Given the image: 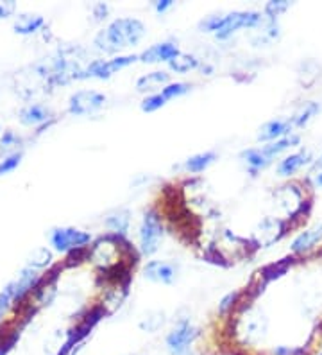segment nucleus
Here are the masks:
<instances>
[{"label": "nucleus", "instance_id": "412c9836", "mask_svg": "<svg viewBox=\"0 0 322 355\" xmlns=\"http://www.w3.org/2000/svg\"><path fill=\"white\" fill-rule=\"evenodd\" d=\"M168 67L176 74H186L190 70L199 69V60L195 56H192V54H183V52H179L174 60L168 61Z\"/></svg>", "mask_w": 322, "mask_h": 355}, {"label": "nucleus", "instance_id": "bb28decb", "mask_svg": "<svg viewBox=\"0 0 322 355\" xmlns=\"http://www.w3.org/2000/svg\"><path fill=\"white\" fill-rule=\"evenodd\" d=\"M13 296H15V286H13V282H11V284L6 286V289L0 293V320L4 318L6 311H8V307L11 305V302H13Z\"/></svg>", "mask_w": 322, "mask_h": 355}, {"label": "nucleus", "instance_id": "c756f323", "mask_svg": "<svg viewBox=\"0 0 322 355\" xmlns=\"http://www.w3.org/2000/svg\"><path fill=\"white\" fill-rule=\"evenodd\" d=\"M220 22H222V17H208L206 20H202L201 24H199V27H201L204 33H217V29H219Z\"/></svg>", "mask_w": 322, "mask_h": 355}, {"label": "nucleus", "instance_id": "0eeeda50", "mask_svg": "<svg viewBox=\"0 0 322 355\" xmlns=\"http://www.w3.org/2000/svg\"><path fill=\"white\" fill-rule=\"evenodd\" d=\"M106 104V96L95 90H79L69 101V112L75 117H86L99 112Z\"/></svg>", "mask_w": 322, "mask_h": 355}, {"label": "nucleus", "instance_id": "b1692460", "mask_svg": "<svg viewBox=\"0 0 322 355\" xmlns=\"http://www.w3.org/2000/svg\"><path fill=\"white\" fill-rule=\"evenodd\" d=\"M165 104H167V99L161 96V92H156V94H150L149 97H145V99L142 101L140 108H142V112L145 113H152V112H158L159 108H163Z\"/></svg>", "mask_w": 322, "mask_h": 355}, {"label": "nucleus", "instance_id": "7c9ffc66", "mask_svg": "<svg viewBox=\"0 0 322 355\" xmlns=\"http://www.w3.org/2000/svg\"><path fill=\"white\" fill-rule=\"evenodd\" d=\"M310 182L314 183L315 189H322V156L321 160L315 162L314 169L310 173Z\"/></svg>", "mask_w": 322, "mask_h": 355}, {"label": "nucleus", "instance_id": "a211bd4d", "mask_svg": "<svg viewBox=\"0 0 322 355\" xmlns=\"http://www.w3.org/2000/svg\"><path fill=\"white\" fill-rule=\"evenodd\" d=\"M45 20H43L42 15H20L15 22L13 29L18 35H33L38 29H42Z\"/></svg>", "mask_w": 322, "mask_h": 355}, {"label": "nucleus", "instance_id": "f03ea898", "mask_svg": "<svg viewBox=\"0 0 322 355\" xmlns=\"http://www.w3.org/2000/svg\"><path fill=\"white\" fill-rule=\"evenodd\" d=\"M197 336L199 330L192 325V321L185 318L177 321L176 327L167 334L165 347L170 355H190Z\"/></svg>", "mask_w": 322, "mask_h": 355}, {"label": "nucleus", "instance_id": "473e14b6", "mask_svg": "<svg viewBox=\"0 0 322 355\" xmlns=\"http://www.w3.org/2000/svg\"><path fill=\"white\" fill-rule=\"evenodd\" d=\"M235 300H236V293H229V295L222 300V304H220L219 311L222 312V314H224V312L228 311V309L231 307L233 304H235Z\"/></svg>", "mask_w": 322, "mask_h": 355}, {"label": "nucleus", "instance_id": "2f4dec72", "mask_svg": "<svg viewBox=\"0 0 322 355\" xmlns=\"http://www.w3.org/2000/svg\"><path fill=\"white\" fill-rule=\"evenodd\" d=\"M15 9H17V4L15 2H0V18H8L15 13Z\"/></svg>", "mask_w": 322, "mask_h": 355}, {"label": "nucleus", "instance_id": "2eb2a0df", "mask_svg": "<svg viewBox=\"0 0 322 355\" xmlns=\"http://www.w3.org/2000/svg\"><path fill=\"white\" fill-rule=\"evenodd\" d=\"M170 81V74L163 72V70H158V72H150V74L142 76V78L136 81V90L138 92H156L163 90L165 87Z\"/></svg>", "mask_w": 322, "mask_h": 355}, {"label": "nucleus", "instance_id": "9d476101", "mask_svg": "<svg viewBox=\"0 0 322 355\" xmlns=\"http://www.w3.org/2000/svg\"><path fill=\"white\" fill-rule=\"evenodd\" d=\"M292 130L294 126L290 121H269L260 128L256 139L258 142L271 144L279 139H283V137H288V135H292Z\"/></svg>", "mask_w": 322, "mask_h": 355}, {"label": "nucleus", "instance_id": "dca6fc26", "mask_svg": "<svg viewBox=\"0 0 322 355\" xmlns=\"http://www.w3.org/2000/svg\"><path fill=\"white\" fill-rule=\"evenodd\" d=\"M240 156H242V160L247 164V167H249V171H251V174H253V176H256V173L267 169V167L272 164V160H269V158L263 155L262 148L245 149V151L242 153Z\"/></svg>", "mask_w": 322, "mask_h": 355}, {"label": "nucleus", "instance_id": "7ed1b4c3", "mask_svg": "<svg viewBox=\"0 0 322 355\" xmlns=\"http://www.w3.org/2000/svg\"><path fill=\"white\" fill-rule=\"evenodd\" d=\"M262 24L263 17L258 11H233V13L222 17V22L215 33V38L228 40L240 29H256Z\"/></svg>", "mask_w": 322, "mask_h": 355}, {"label": "nucleus", "instance_id": "4468645a", "mask_svg": "<svg viewBox=\"0 0 322 355\" xmlns=\"http://www.w3.org/2000/svg\"><path fill=\"white\" fill-rule=\"evenodd\" d=\"M51 110L43 104H29L21 110L18 119L24 126H39L43 122H47L51 119Z\"/></svg>", "mask_w": 322, "mask_h": 355}, {"label": "nucleus", "instance_id": "5701e85b", "mask_svg": "<svg viewBox=\"0 0 322 355\" xmlns=\"http://www.w3.org/2000/svg\"><path fill=\"white\" fill-rule=\"evenodd\" d=\"M190 88H192V85H188V83H168L167 87L161 90V96H163L168 103V101L176 99V97L188 94Z\"/></svg>", "mask_w": 322, "mask_h": 355}, {"label": "nucleus", "instance_id": "72a5a7b5", "mask_svg": "<svg viewBox=\"0 0 322 355\" xmlns=\"http://www.w3.org/2000/svg\"><path fill=\"white\" fill-rule=\"evenodd\" d=\"M172 6H174V2L172 0H159V2H154V8L158 13H165L167 9H170Z\"/></svg>", "mask_w": 322, "mask_h": 355}, {"label": "nucleus", "instance_id": "9b49d317", "mask_svg": "<svg viewBox=\"0 0 322 355\" xmlns=\"http://www.w3.org/2000/svg\"><path fill=\"white\" fill-rule=\"evenodd\" d=\"M39 284V275L36 273L33 268H26L24 271L20 273L17 282H13L15 286V296H13V302L15 304H20L21 300L26 298L29 295L30 291L36 289Z\"/></svg>", "mask_w": 322, "mask_h": 355}, {"label": "nucleus", "instance_id": "aec40b11", "mask_svg": "<svg viewBox=\"0 0 322 355\" xmlns=\"http://www.w3.org/2000/svg\"><path fill=\"white\" fill-rule=\"evenodd\" d=\"M319 112H321V106H319L317 103H314V101H308V103L303 104V106L294 113V117L290 119V122H292L294 128H305Z\"/></svg>", "mask_w": 322, "mask_h": 355}, {"label": "nucleus", "instance_id": "f8f14e48", "mask_svg": "<svg viewBox=\"0 0 322 355\" xmlns=\"http://www.w3.org/2000/svg\"><path fill=\"white\" fill-rule=\"evenodd\" d=\"M321 241H322V223L297 235V237L294 239L290 250H292V253L299 255V253L310 252V250H312L314 246H317Z\"/></svg>", "mask_w": 322, "mask_h": 355}, {"label": "nucleus", "instance_id": "393cba45", "mask_svg": "<svg viewBox=\"0 0 322 355\" xmlns=\"http://www.w3.org/2000/svg\"><path fill=\"white\" fill-rule=\"evenodd\" d=\"M290 2L287 0H271V2H267L265 6V15L272 20H278L279 15H283L288 8H290Z\"/></svg>", "mask_w": 322, "mask_h": 355}, {"label": "nucleus", "instance_id": "1a4fd4ad", "mask_svg": "<svg viewBox=\"0 0 322 355\" xmlns=\"http://www.w3.org/2000/svg\"><path fill=\"white\" fill-rule=\"evenodd\" d=\"M179 49H177L176 44H172V42H161V44H154L150 45L149 49L138 56V60L142 61V63H168L174 58L179 54Z\"/></svg>", "mask_w": 322, "mask_h": 355}, {"label": "nucleus", "instance_id": "39448f33", "mask_svg": "<svg viewBox=\"0 0 322 355\" xmlns=\"http://www.w3.org/2000/svg\"><path fill=\"white\" fill-rule=\"evenodd\" d=\"M138 56H116L111 60H93L88 63L84 74L81 79H109L111 76L118 74L120 70L127 69L129 65H133Z\"/></svg>", "mask_w": 322, "mask_h": 355}, {"label": "nucleus", "instance_id": "c85d7f7f", "mask_svg": "<svg viewBox=\"0 0 322 355\" xmlns=\"http://www.w3.org/2000/svg\"><path fill=\"white\" fill-rule=\"evenodd\" d=\"M15 146H20V139H18L13 131H6L2 140H0V151H9Z\"/></svg>", "mask_w": 322, "mask_h": 355}, {"label": "nucleus", "instance_id": "f257e3e1", "mask_svg": "<svg viewBox=\"0 0 322 355\" xmlns=\"http://www.w3.org/2000/svg\"><path fill=\"white\" fill-rule=\"evenodd\" d=\"M145 36V26L138 18H116L99 35L95 36L93 44L100 52L116 54L129 47H136Z\"/></svg>", "mask_w": 322, "mask_h": 355}, {"label": "nucleus", "instance_id": "6e6552de", "mask_svg": "<svg viewBox=\"0 0 322 355\" xmlns=\"http://www.w3.org/2000/svg\"><path fill=\"white\" fill-rule=\"evenodd\" d=\"M147 280L154 284H163V286H172L179 275V266L176 262H167V260H150L143 269Z\"/></svg>", "mask_w": 322, "mask_h": 355}, {"label": "nucleus", "instance_id": "20e7f679", "mask_svg": "<svg viewBox=\"0 0 322 355\" xmlns=\"http://www.w3.org/2000/svg\"><path fill=\"white\" fill-rule=\"evenodd\" d=\"M163 239V225L156 212H147L140 225V252L145 257L154 255Z\"/></svg>", "mask_w": 322, "mask_h": 355}, {"label": "nucleus", "instance_id": "cd10ccee", "mask_svg": "<svg viewBox=\"0 0 322 355\" xmlns=\"http://www.w3.org/2000/svg\"><path fill=\"white\" fill-rule=\"evenodd\" d=\"M20 162H21V153H13L11 156L4 158V160L0 162V176H4V174L17 169L18 165H20Z\"/></svg>", "mask_w": 322, "mask_h": 355}, {"label": "nucleus", "instance_id": "f3484780", "mask_svg": "<svg viewBox=\"0 0 322 355\" xmlns=\"http://www.w3.org/2000/svg\"><path fill=\"white\" fill-rule=\"evenodd\" d=\"M299 144H301L299 135H288V137H283V139L276 140V142L263 146L262 151L269 160H274L276 156H279L283 151H287V149L294 148V146H299Z\"/></svg>", "mask_w": 322, "mask_h": 355}, {"label": "nucleus", "instance_id": "a878e982", "mask_svg": "<svg viewBox=\"0 0 322 355\" xmlns=\"http://www.w3.org/2000/svg\"><path fill=\"white\" fill-rule=\"evenodd\" d=\"M51 262V252H48L47 248H39L36 250L29 259V268H45V266Z\"/></svg>", "mask_w": 322, "mask_h": 355}, {"label": "nucleus", "instance_id": "6ab92c4d", "mask_svg": "<svg viewBox=\"0 0 322 355\" xmlns=\"http://www.w3.org/2000/svg\"><path fill=\"white\" fill-rule=\"evenodd\" d=\"M217 160V153L213 151H206V153H199V155L190 156L188 160L185 162V167L188 173H202V171H206L213 162Z\"/></svg>", "mask_w": 322, "mask_h": 355}, {"label": "nucleus", "instance_id": "ddd939ff", "mask_svg": "<svg viewBox=\"0 0 322 355\" xmlns=\"http://www.w3.org/2000/svg\"><path fill=\"white\" fill-rule=\"evenodd\" d=\"M312 162V153L308 149L299 153H294V155L287 156L278 164V174L281 176H292L297 171H301L305 165H308Z\"/></svg>", "mask_w": 322, "mask_h": 355}, {"label": "nucleus", "instance_id": "4be33fe9", "mask_svg": "<svg viewBox=\"0 0 322 355\" xmlns=\"http://www.w3.org/2000/svg\"><path fill=\"white\" fill-rule=\"evenodd\" d=\"M129 212H125V210H118V212L111 214V216H107L106 219V226L111 232H115V234H125L129 228Z\"/></svg>", "mask_w": 322, "mask_h": 355}, {"label": "nucleus", "instance_id": "423d86ee", "mask_svg": "<svg viewBox=\"0 0 322 355\" xmlns=\"http://www.w3.org/2000/svg\"><path fill=\"white\" fill-rule=\"evenodd\" d=\"M91 235L78 228H56L51 232V243L56 252L72 253L90 244Z\"/></svg>", "mask_w": 322, "mask_h": 355}]
</instances>
